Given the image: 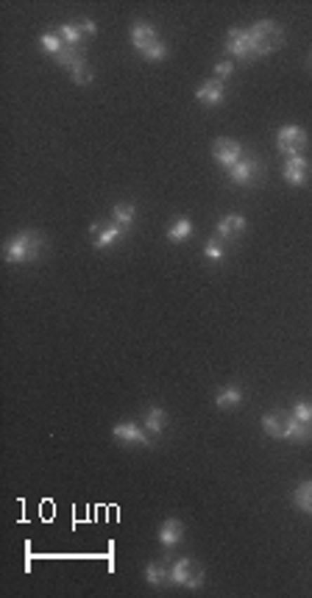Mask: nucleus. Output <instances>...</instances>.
<instances>
[{
  "mask_svg": "<svg viewBox=\"0 0 312 598\" xmlns=\"http://www.w3.org/2000/svg\"><path fill=\"white\" fill-rule=\"evenodd\" d=\"M143 56H145L148 62H162V59H167V45H164V42L159 39L154 48H151V51H145Z\"/></svg>",
  "mask_w": 312,
  "mask_h": 598,
  "instance_id": "27",
  "label": "nucleus"
},
{
  "mask_svg": "<svg viewBox=\"0 0 312 598\" xmlns=\"http://www.w3.org/2000/svg\"><path fill=\"white\" fill-rule=\"evenodd\" d=\"M310 65H312V59H310Z\"/></svg>",
  "mask_w": 312,
  "mask_h": 598,
  "instance_id": "29",
  "label": "nucleus"
},
{
  "mask_svg": "<svg viewBox=\"0 0 312 598\" xmlns=\"http://www.w3.org/2000/svg\"><path fill=\"white\" fill-rule=\"evenodd\" d=\"M45 248V239L37 231H20L14 234L6 245H3V262L6 265H25V262H37L39 253Z\"/></svg>",
  "mask_w": 312,
  "mask_h": 598,
  "instance_id": "1",
  "label": "nucleus"
},
{
  "mask_svg": "<svg viewBox=\"0 0 312 598\" xmlns=\"http://www.w3.org/2000/svg\"><path fill=\"white\" fill-rule=\"evenodd\" d=\"M285 181L293 184V187H304L307 178H310V159L307 156H290L285 161V170H282Z\"/></svg>",
  "mask_w": 312,
  "mask_h": 598,
  "instance_id": "9",
  "label": "nucleus"
},
{
  "mask_svg": "<svg viewBox=\"0 0 312 598\" xmlns=\"http://www.w3.org/2000/svg\"><path fill=\"white\" fill-rule=\"evenodd\" d=\"M70 75H73V81H76L78 86H86V84H92V81H95V73H92V67H89L86 62H81L78 67H73Z\"/></svg>",
  "mask_w": 312,
  "mask_h": 598,
  "instance_id": "25",
  "label": "nucleus"
},
{
  "mask_svg": "<svg viewBox=\"0 0 312 598\" xmlns=\"http://www.w3.org/2000/svg\"><path fill=\"white\" fill-rule=\"evenodd\" d=\"M39 45H42V51H45L48 56H53L56 62H59V59L65 56V51L70 48V45L62 39V34H59V31H45V34L39 36Z\"/></svg>",
  "mask_w": 312,
  "mask_h": 598,
  "instance_id": "16",
  "label": "nucleus"
},
{
  "mask_svg": "<svg viewBox=\"0 0 312 598\" xmlns=\"http://www.w3.org/2000/svg\"><path fill=\"white\" fill-rule=\"evenodd\" d=\"M143 423H145V432L148 434H162V429L167 426V412L162 406H151L145 415H143Z\"/></svg>",
  "mask_w": 312,
  "mask_h": 598,
  "instance_id": "19",
  "label": "nucleus"
},
{
  "mask_svg": "<svg viewBox=\"0 0 312 598\" xmlns=\"http://www.w3.org/2000/svg\"><path fill=\"white\" fill-rule=\"evenodd\" d=\"M59 34H62V39H65L67 45H73V48H81V42H84V34L78 31L76 22H65V25L59 28Z\"/></svg>",
  "mask_w": 312,
  "mask_h": 598,
  "instance_id": "24",
  "label": "nucleus"
},
{
  "mask_svg": "<svg viewBox=\"0 0 312 598\" xmlns=\"http://www.w3.org/2000/svg\"><path fill=\"white\" fill-rule=\"evenodd\" d=\"M89 234H92V245L98 251H103V248H109V245H115V242L123 239V231L115 223H92L89 225Z\"/></svg>",
  "mask_w": 312,
  "mask_h": 598,
  "instance_id": "10",
  "label": "nucleus"
},
{
  "mask_svg": "<svg viewBox=\"0 0 312 598\" xmlns=\"http://www.w3.org/2000/svg\"><path fill=\"white\" fill-rule=\"evenodd\" d=\"M112 434L117 443H126V446H151V437L137 423H117L112 429Z\"/></svg>",
  "mask_w": 312,
  "mask_h": 598,
  "instance_id": "11",
  "label": "nucleus"
},
{
  "mask_svg": "<svg viewBox=\"0 0 312 598\" xmlns=\"http://www.w3.org/2000/svg\"><path fill=\"white\" fill-rule=\"evenodd\" d=\"M156 42H159V36H156L154 25H148V22H137V25L131 28V45H134L140 53L151 51Z\"/></svg>",
  "mask_w": 312,
  "mask_h": 598,
  "instance_id": "13",
  "label": "nucleus"
},
{
  "mask_svg": "<svg viewBox=\"0 0 312 598\" xmlns=\"http://www.w3.org/2000/svg\"><path fill=\"white\" fill-rule=\"evenodd\" d=\"M226 51L232 56H237V59H242V62H256L259 59V53L254 48V39H251V31H242V28H232L226 34Z\"/></svg>",
  "mask_w": 312,
  "mask_h": 598,
  "instance_id": "6",
  "label": "nucleus"
},
{
  "mask_svg": "<svg viewBox=\"0 0 312 598\" xmlns=\"http://www.w3.org/2000/svg\"><path fill=\"white\" fill-rule=\"evenodd\" d=\"M310 145V137L301 126H282L276 131V148L282 150L287 159L290 156H304V150Z\"/></svg>",
  "mask_w": 312,
  "mask_h": 598,
  "instance_id": "4",
  "label": "nucleus"
},
{
  "mask_svg": "<svg viewBox=\"0 0 312 598\" xmlns=\"http://www.w3.org/2000/svg\"><path fill=\"white\" fill-rule=\"evenodd\" d=\"M242 401V390L237 387V384H229V387H221L218 390V395H215V404L221 406V409H232Z\"/></svg>",
  "mask_w": 312,
  "mask_h": 598,
  "instance_id": "20",
  "label": "nucleus"
},
{
  "mask_svg": "<svg viewBox=\"0 0 312 598\" xmlns=\"http://www.w3.org/2000/svg\"><path fill=\"white\" fill-rule=\"evenodd\" d=\"M229 178L240 187H254L259 178H262V161L254 159V156H242L237 164H232L229 170Z\"/></svg>",
  "mask_w": 312,
  "mask_h": 598,
  "instance_id": "5",
  "label": "nucleus"
},
{
  "mask_svg": "<svg viewBox=\"0 0 312 598\" xmlns=\"http://www.w3.org/2000/svg\"><path fill=\"white\" fill-rule=\"evenodd\" d=\"M212 159L229 170L232 164H237L242 159V145L237 140H229V137H218L212 142Z\"/></svg>",
  "mask_w": 312,
  "mask_h": 598,
  "instance_id": "8",
  "label": "nucleus"
},
{
  "mask_svg": "<svg viewBox=\"0 0 312 598\" xmlns=\"http://www.w3.org/2000/svg\"><path fill=\"white\" fill-rule=\"evenodd\" d=\"M134 218H137V209L131 204H115L112 209V223L117 225L123 234H129V228L134 225Z\"/></svg>",
  "mask_w": 312,
  "mask_h": 598,
  "instance_id": "18",
  "label": "nucleus"
},
{
  "mask_svg": "<svg viewBox=\"0 0 312 598\" xmlns=\"http://www.w3.org/2000/svg\"><path fill=\"white\" fill-rule=\"evenodd\" d=\"M293 501H296V507H299L301 512L312 515V481H304V484H299V490H296Z\"/></svg>",
  "mask_w": 312,
  "mask_h": 598,
  "instance_id": "23",
  "label": "nucleus"
},
{
  "mask_svg": "<svg viewBox=\"0 0 312 598\" xmlns=\"http://www.w3.org/2000/svg\"><path fill=\"white\" fill-rule=\"evenodd\" d=\"M232 73H234L232 62H218V65H215V78H218V81H226Z\"/></svg>",
  "mask_w": 312,
  "mask_h": 598,
  "instance_id": "28",
  "label": "nucleus"
},
{
  "mask_svg": "<svg viewBox=\"0 0 312 598\" xmlns=\"http://www.w3.org/2000/svg\"><path fill=\"white\" fill-rule=\"evenodd\" d=\"M293 418H296L299 423H304V426H310L312 429V404L310 401H299V404L293 406Z\"/></svg>",
  "mask_w": 312,
  "mask_h": 598,
  "instance_id": "26",
  "label": "nucleus"
},
{
  "mask_svg": "<svg viewBox=\"0 0 312 598\" xmlns=\"http://www.w3.org/2000/svg\"><path fill=\"white\" fill-rule=\"evenodd\" d=\"M193 237V220L190 218H178L176 223L167 228V239L170 242H187Z\"/></svg>",
  "mask_w": 312,
  "mask_h": 598,
  "instance_id": "22",
  "label": "nucleus"
},
{
  "mask_svg": "<svg viewBox=\"0 0 312 598\" xmlns=\"http://www.w3.org/2000/svg\"><path fill=\"white\" fill-rule=\"evenodd\" d=\"M181 537H184V524H181V521H176V518H167L164 524L159 526V543H162L164 548H173V545H178V543H181Z\"/></svg>",
  "mask_w": 312,
  "mask_h": 598,
  "instance_id": "14",
  "label": "nucleus"
},
{
  "mask_svg": "<svg viewBox=\"0 0 312 598\" xmlns=\"http://www.w3.org/2000/svg\"><path fill=\"white\" fill-rule=\"evenodd\" d=\"M204 259H207V262H212V265L223 262V259H226V239L215 234V237L207 242V248H204Z\"/></svg>",
  "mask_w": 312,
  "mask_h": 598,
  "instance_id": "21",
  "label": "nucleus"
},
{
  "mask_svg": "<svg viewBox=\"0 0 312 598\" xmlns=\"http://www.w3.org/2000/svg\"><path fill=\"white\" fill-rule=\"evenodd\" d=\"M145 579H148V585H154V587H167V585H173V576H170L167 562H148Z\"/></svg>",
  "mask_w": 312,
  "mask_h": 598,
  "instance_id": "17",
  "label": "nucleus"
},
{
  "mask_svg": "<svg viewBox=\"0 0 312 598\" xmlns=\"http://www.w3.org/2000/svg\"><path fill=\"white\" fill-rule=\"evenodd\" d=\"M223 95H226V84L218 81V78L207 81V84L198 86V92H195V98H198L204 106H221V103H223Z\"/></svg>",
  "mask_w": 312,
  "mask_h": 598,
  "instance_id": "12",
  "label": "nucleus"
},
{
  "mask_svg": "<svg viewBox=\"0 0 312 598\" xmlns=\"http://www.w3.org/2000/svg\"><path fill=\"white\" fill-rule=\"evenodd\" d=\"M218 237H223L226 242L229 239H240L242 234H245V218L242 215H226L221 223H218V231H215Z\"/></svg>",
  "mask_w": 312,
  "mask_h": 598,
  "instance_id": "15",
  "label": "nucleus"
},
{
  "mask_svg": "<svg viewBox=\"0 0 312 598\" xmlns=\"http://www.w3.org/2000/svg\"><path fill=\"white\" fill-rule=\"evenodd\" d=\"M262 429H265V434H268V437H273V440H290V432H293V415H290V412H282V409L268 412V415L262 418Z\"/></svg>",
  "mask_w": 312,
  "mask_h": 598,
  "instance_id": "7",
  "label": "nucleus"
},
{
  "mask_svg": "<svg viewBox=\"0 0 312 598\" xmlns=\"http://www.w3.org/2000/svg\"><path fill=\"white\" fill-rule=\"evenodd\" d=\"M248 31H251V39H254V48H256L259 56L273 53V51H279L285 45V34H282V28L273 20H259Z\"/></svg>",
  "mask_w": 312,
  "mask_h": 598,
  "instance_id": "2",
  "label": "nucleus"
},
{
  "mask_svg": "<svg viewBox=\"0 0 312 598\" xmlns=\"http://www.w3.org/2000/svg\"><path fill=\"white\" fill-rule=\"evenodd\" d=\"M170 576H173V585L176 587H187V590H198L207 579V571L198 559H190V557H181L170 565Z\"/></svg>",
  "mask_w": 312,
  "mask_h": 598,
  "instance_id": "3",
  "label": "nucleus"
}]
</instances>
